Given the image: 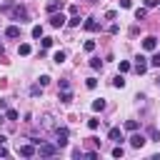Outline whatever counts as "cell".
<instances>
[{
  "label": "cell",
  "instance_id": "6da1fadb",
  "mask_svg": "<svg viewBox=\"0 0 160 160\" xmlns=\"http://www.w3.org/2000/svg\"><path fill=\"white\" fill-rule=\"evenodd\" d=\"M10 12H12V20H20V22H28V18H30L25 5H12V10H10Z\"/></svg>",
  "mask_w": 160,
  "mask_h": 160
},
{
  "label": "cell",
  "instance_id": "7a4b0ae2",
  "mask_svg": "<svg viewBox=\"0 0 160 160\" xmlns=\"http://www.w3.org/2000/svg\"><path fill=\"white\" fill-rule=\"evenodd\" d=\"M58 152V145H50V142H40V148H38V155H42V158H52Z\"/></svg>",
  "mask_w": 160,
  "mask_h": 160
},
{
  "label": "cell",
  "instance_id": "3957f363",
  "mask_svg": "<svg viewBox=\"0 0 160 160\" xmlns=\"http://www.w3.org/2000/svg\"><path fill=\"white\" fill-rule=\"evenodd\" d=\"M145 142H148V138H145V135H140V132H135V130H132V135H130V145H132V148H135V150H140V148H142V145H145Z\"/></svg>",
  "mask_w": 160,
  "mask_h": 160
},
{
  "label": "cell",
  "instance_id": "277c9868",
  "mask_svg": "<svg viewBox=\"0 0 160 160\" xmlns=\"http://www.w3.org/2000/svg\"><path fill=\"white\" fill-rule=\"evenodd\" d=\"M132 70H135L138 75H142V72L148 70V60H145L142 55H138V58H135V65H132Z\"/></svg>",
  "mask_w": 160,
  "mask_h": 160
},
{
  "label": "cell",
  "instance_id": "5b68a950",
  "mask_svg": "<svg viewBox=\"0 0 160 160\" xmlns=\"http://www.w3.org/2000/svg\"><path fill=\"white\" fill-rule=\"evenodd\" d=\"M50 25L52 28H62L65 25V15L62 12H50Z\"/></svg>",
  "mask_w": 160,
  "mask_h": 160
},
{
  "label": "cell",
  "instance_id": "8992f818",
  "mask_svg": "<svg viewBox=\"0 0 160 160\" xmlns=\"http://www.w3.org/2000/svg\"><path fill=\"white\" fill-rule=\"evenodd\" d=\"M68 135H70L68 128H58V140H55L58 148H65V145H68Z\"/></svg>",
  "mask_w": 160,
  "mask_h": 160
},
{
  "label": "cell",
  "instance_id": "52a82bcc",
  "mask_svg": "<svg viewBox=\"0 0 160 160\" xmlns=\"http://www.w3.org/2000/svg\"><path fill=\"white\" fill-rule=\"evenodd\" d=\"M18 152H20L22 158H32L38 150H35V145H32V142H28V145H20V148H18Z\"/></svg>",
  "mask_w": 160,
  "mask_h": 160
},
{
  "label": "cell",
  "instance_id": "ba28073f",
  "mask_svg": "<svg viewBox=\"0 0 160 160\" xmlns=\"http://www.w3.org/2000/svg\"><path fill=\"white\" fill-rule=\"evenodd\" d=\"M82 28H85L88 32H98V30H100V22H98L95 18H88V20L82 22Z\"/></svg>",
  "mask_w": 160,
  "mask_h": 160
},
{
  "label": "cell",
  "instance_id": "9c48e42d",
  "mask_svg": "<svg viewBox=\"0 0 160 160\" xmlns=\"http://www.w3.org/2000/svg\"><path fill=\"white\" fill-rule=\"evenodd\" d=\"M142 48H145L148 52H152V50L158 48V38H155V35H148V38L142 40Z\"/></svg>",
  "mask_w": 160,
  "mask_h": 160
},
{
  "label": "cell",
  "instance_id": "30bf717a",
  "mask_svg": "<svg viewBox=\"0 0 160 160\" xmlns=\"http://www.w3.org/2000/svg\"><path fill=\"white\" fill-rule=\"evenodd\" d=\"M108 140H112V142H122V132H120V128H110V130H108Z\"/></svg>",
  "mask_w": 160,
  "mask_h": 160
},
{
  "label": "cell",
  "instance_id": "8fae6325",
  "mask_svg": "<svg viewBox=\"0 0 160 160\" xmlns=\"http://www.w3.org/2000/svg\"><path fill=\"white\" fill-rule=\"evenodd\" d=\"M5 38H20V28H18V25L5 28Z\"/></svg>",
  "mask_w": 160,
  "mask_h": 160
},
{
  "label": "cell",
  "instance_id": "7c38bea8",
  "mask_svg": "<svg viewBox=\"0 0 160 160\" xmlns=\"http://www.w3.org/2000/svg\"><path fill=\"white\" fill-rule=\"evenodd\" d=\"M60 102H62V105H70V102H72V92H70V90H60Z\"/></svg>",
  "mask_w": 160,
  "mask_h": 160
},
{
  "label": "cell",
  "instance_id": "4fadbf2b",
  "mask_svg": "<svg viewBox=\"0 0 160 160\" xmlns=\"http://www.w3.org/2000/svg\"><path fill=\"white\" fill-rule=\"evenodd\" d=\"M58 10H62V0H52V2H48V12H58Z\"/></svg>",
  "mask_w": 160,
  "mask_h": 160
},
{
  "label": "cell",
  "instance_id": "5bb4252c",
  "mask_svg": "<svg viewBox=\"0 0 160 160\" xmlns=\"http://www.w3.org/2000/svg\"><path fill=\"white\" fill-rule=\"evenodd\" d=\"M148 18V8H135V20H145Z\"/></svg>",
  "mask_w": 160,
  "mask_h": 160
},
{
  "label": "cell",
  "instance_id": "9a60e30c",
  "mask_svg": "<svg viewBox=\"0 0 160 160\" xmlns=\"http://www.w3.org/2000/svg\"><path fill=\"white\" fill-rule=\"evenodd\" d=\"M148 135H150V140H160V130H158L155 125H150V128H148Z\"/></svg>",
  "mask_w": 160,
  "mask_h": 160
},
{
  "label": "cell",
  "instance_id": "2e32d148",
  "mask_svg": "<svg viewBox=\"0 0 160 160\" xmlns=\"http://www.w3.org/2000/svg\"><path fill=\"white\" fill-rule=\"evenodd\" d=\"M18 52H20V55H30V52H32V48H30L28 42H20V48H18Z\"/></svg>",
  "mask_w": 160,
  "mask_h": 160
},
{
  "label": "cell",
  "instance_id": "e0dca14e",
  "mask_svg": "<svg viewBox=\"0 0 160 160\" xmlns=\"http://www.w3.org/2000/svg\"><path fill=\"white\" fill-rule=\"evenodd\" d=\"M90 68L92 70H102V60L100 58H90Z\"/></svg>",
  "mask_w": 160,
  "mask_h": 160
},
{
  "label": "cell",
  "instance_id": "ac0fdd59",
  "mask_svg": "<svg viewBox=\"0 0 160 160\" xmlns=\"http://www.w3.org/2000/svg\"><path fill=\"white\" fill-rule=\"evenodd\" d=\"M65 58H68V55H65V52H62V50H58V52H55V55H52V60H55V62H58V65H60V62H65Z\"/></svg>",
  "mask_w": 160,
  "mask_h": 160
},
{
  "label": "cell",
  "instance_id": "d6986e66",
  "mask_svg": "<svg viewBox=\"0 0 160 160\" xmlns=\"http://www.w3.org/2000/svg\"><path fill=\"white\" fill-rule=\"evenodd\" d=\"M112 88H125V78H122V75L112 78Z\"/></svg>",
  "mask_w": 160,
  "mask_h": 160
},
{
  "label": "cell",
  "instance_id": "ffe728a7",
  "mask_svg": "<svg viewBox=\"0 0 160 160\" xmlns=\"http://www.w3.org/2000/svg\"><path fill=\"white\" fill-rule=\"evenodd\" d=\"M92 110H95V112L105 110V100H102V98H100V100H95V102H92Z\"/></svg>",
  "mask_w": 160,
  "mask_h": 160
},
{
  "label": "cell",
  "instance_id": "44dd1931",
  "mask_svg": "<svg viewBox=\"0 0 160 160\" xmlns=\"http://www.w3.org/2000/svg\"><path fill=\"white\" fill-rule=\"evenodd\" d=\"M68 25H70V28H78V25H80V15H70Z\"/></svg>",
  "mask_w": 160,
  "mask_h": 160
},
{
  "label": "cell",
  "instance_id": "7402d4cb",
  "mask_svg": "<svg viewBox=\"0 0 160 160\" xmlns=\"http://www.w3.org/2000/svg\"><path fill=\"white\" fill-rule=\"evenodd\" d=\"M40 92H42V85H40V82H38V85H32V88H30V95H32V98H38V95H40Z\"/></svg>",
  "mask_w": 160,
  "mask_h": 160
},
{
  "label": "cell",
  "instance_id": "603a6c76",
  "mask_svg": "<svg viewBox=\"0 0 160 160\" xmlns=\"http://www.w3.org/2000/svg\"><path fill=\"white\" fill-rule=\"evenodd\" d=\"M5 118H8V120H18V110L8 108V110H5Z\"/></svg>",
  "mask_w": 160,
  "mask_h": 160
},
{
  "label": "cell",
  "instance_id": "cb8c5ba5",
  "mask_svg": "<svg viewBox=\"0 0 160 160\" xmlns=\"http://www.w3.org/2000/svg\"><path fill=\"white\" fill-rule=\"evenodd\" d=\"M88 128H90V130H98V128H100V120H98V118H90V120H88Z\"/></svg>",
  "mask_w": 160,
  "mask_h": 160
},
{
  "label": "cell",
  "instance_id": "d4e9b609",
  "mask_svg": "<svg viewBox=\"0 0 160 160\" xmlns=\"http://www.w3.org/2000/svg\"><path fill=\"white\" fill-rule=\"evenodd\" d=\"M125 130H138V120H125Z\"/></svg>",
  "mask_w": 160,
  "mask_h": 160
},
{
  "label": "cell",
  "instance_id": "484cf974",
  "mask_svg": "<svg viewBox=\"0 0 160 160\" xmlns=\"http://www.w3.org/2000/svg\"><path fill=\"white\" fill-rule=\"evenodd\" d=\"M122 155H125L122 145H115V148H112V158H122Z\"/></svg>",
  "mask_w": 160,
  "mask_h": 160
},
{
  "label": "cell",
  "instance_id": "4316f807",
  "mask_svg": "<svg viewBox=\"0 0 160 160\" xmlns=\"http://www.w3.org/2000/svg\"><path fill=\"white\" fill-rule=\"evenodd\" d=\"M148 65H152V68H160V52H155L152 58H150V62Z\"/></svg>",
  "mask_w": 160,
  "mask_h": 160
},
{
  "label": "cell",
  "instance_id": "83f0119b",
  "mask_svg": "<svg viewBox=\"0 0 160 160\" xmlns=\"http://www.w3.org/2000/svg\"><path fill=\"white\" fill-rule=\"evenodd\" d=\"M82 48H85V52H92V50H95V40H85Z\"/></svg>",
  "mask_w": 160,
  "mask_h": 160
},
{
  "label": "cell",
  "instance_id": "f1b7e54d",
  "mask_svg": "<svg viewBox=\"0 0 160 160\" xmlns=\"http://www.w3.org/2000/svg\"><path fill=\"white\" fill-rule=\"evenodd\" d=\"M32 38H42V25H35L32 28Z\"/></svg>",
  "mask_w": 160,
  "mask_h": 160
},
{
  "label": "cell",
  "instance_id": "f546056e",
  "mask_svg": "<svg viewBox=\"0 0 160 160\" xmlns=\"http://www.w3.org/2000/svg\"><path fill=\"white\" fill-rule=\"evenodd\" d=\"M40 45H42V50L50 48V45H52V38H40Z\"/></svg>",
  "mask_w": 160,
  "mask_h": 160
},
{
  "label": "cell",
  "instance_id": "4dcf8cb0",
  "mask_svg": "<svg viewBox=\"0 0 160 160\" xmlns=\"http://www.w3.org/2000/svg\"><path fill=\"white\" fill-rule=\"evenodd\" d=\"M130 68H132V65H130V62H128V60H120V72H128V70H130Z\"/></svg>",
  "mask_w": 160,
  "mask_h": 160
},
{
  "label": "cell",
  "instance_id": "1f68e13d",
  "mask_svg": "<svg viewBox=\"0 0 160 160\" xmlns=\"http://www.w3.org/2000/svg\"><path fill=\"white\" fill-rule=\"evenodd\" d=\"M85 85H88L90 90H95V88H98V80H95V78H88V82H85Z\"/></svg>",
  "mask_w": 160,
  "mask_h": 160
},
{
  "label": "cell",
  "instance_id": "d6a6232c",
  "mask_svg": "<svg viewBox=\"0 0 160 160\" xmlns=\"http://www.w3.org/2000/svg\"><path fill=\"white\" fill-rule=\"evenodd\" d=\"M105 18H108V20H115V18H118V12H115V10H108V12H105Z\"/></svg>",
  "mask_w": 160,
  "mask_h": 160
},
{
  "label": "cell",
  "instance_id": "836d02e7",
  "mask_svg": "<svg viewBox=\"0 0 160 160\" xmlns=\"http://www.w3.org/2000/svg\"><path fill=\"white\" fill-rule=\"evenodd\" d=\"M38 82H40V85H42V88H45V85H48V82H50V78H48V75H40V80H38Z\"/></svg>",
  "mask_w": 160,
  "mask_h": 160
},
{
  "label": "cell",
  "instance_id": "e575fe53",
  "mask_svg": "<svg viewBox=\"0 0 160 160\" xmlns=\"http://www.w3.org/2000/svg\"><path fill=\"white\" fill-rule=\"evenodd\" d=\"M85 158H88V160H98V152H95V150H90V152H85Z\"/></svg>",
  "mask_w": 160,
  "mask_h": 160
},
{
  "label": "cell",
  "instance_id": "d590c367",
  "mask_svg": "<svg viewBox=\"0 0 160 160\" xmlns=\"http://www.w3.org/2000/svg\"><path fill=\"white\" fill-rule=\"evenodd\" d=\"M120 8H125V10L132 8V0H120Z\"/></svg>",
  "mask_w": 160,
  "mask_h": 160
},
{
  "label": "cell",
  "instance_id": "8d00e7d4",
  "mask_svg": "<svg viewBox=\"0 0 160 160\" xmlns=\"http://www.w3.org/2000/svg\"><path fill=\"white\" fill-rule=\"evenodd\" d=\"M60 90H70V82L68 80H60Z\"/></svg>",
  "mask_w": 160,
  "mask_h": 160
},
{
  "label": "cell",
  "instance_id": "74e56055",
  "mask_svg": "<svg viewBox=\"0 0 160 160\" xmlns=\"http://www.w3.org/2000/svg\"><path fill=\"white\" fill-rule=\"evenodd\" d=\"M158 5V0H145V8H155Z\"/></svg>",
  "mask_w": 160,
  "mask_h": 160
},
{
  "label": "cell",
  "instance_id": "f35d334b",
  "mask_svg": "<svg viewBox=\"0 0 160 160\" xmlns=\"http://www.w3.org/2000/svg\"><path fill=\"white\" fill-rule=\"evenodd\" d=\"M8 155H10V152H8V150H5L2 145H0V158H8Z\"/></svg>",
  "mask_w": 160,
  "mask_h": 160
},
{
  "label": "cell",
  "instance_id": "ab89813d",
  "mask_svg": "<svg viewBox=\"0 0 160 160\" xmlns=\"http://www.w3.org/2000/svg\"><path fill=\"white\" fill-rule=\"evenodd\" d=\"M0 110H8V102L5 100H0Z\"/></svg>",
  "mask_w": 160,
  "mask_h": 160
},
{
  "label": "cell",
  "instance_id": "60d3db41",
  "mask_svg": "<svg viewBox=\"0 0 160 160\" xmlns=\"http://www.w3.org/2000/svg\"><path fill=\"white\" fill-rule=\"evenodd\" d=\"M5 120H8V118H5V115H2V110H0V125H2Z\"/></svg>",
  "mask_w": 160,
  "mask_h": 160
},
{
  "label": "cell",
  "instance_id": "b9f144b4",
  "mask_svg": "<svg viewBox=\"0 0 160 160\" xmlns=\"http://www.w3.org/2000/svg\"><path fill=\"white\" fill-rule=\"evenodd\" d=\"M5 142H8V138H5V135H0V145H5Z\"/></svg>",
  "mask_w": 160,
  "mask_h": 160
},
{
  "label": "cell",
  "instance_id": "7bdbcfd3",
  "mask_svg": "<svg viewBox=\"0 0 160 160\" xmlns=\"http://www.w3.org/2000/svg\"><path fill=\"white\" fill-rule=\"evenodd\" d=\"M0 55H5V48H2V45H0Z\"/></svg>",
  "mask_w": 160,
  "mask_h": 160
},
{
  "label": "cell",
  "instance_id": "ee69618b",
  "mask_svg": "<svg viewBox=\"0 0 160 160\" xmlns=\"http://www.w3.org/2000/svg\"><path fill=\"white\" fill-rule=\"evenodd\" d=\"M92 2H100V0H92Z\"/></svg>",
  "mask_w": 160,
  "mask_h": 160
}]
</instances>
